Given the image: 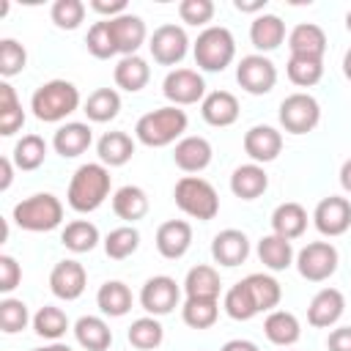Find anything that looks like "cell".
<instances>
[{
	"label": "cell",
	"mask_w": 351,
	"mask_h": 351,
	"mask_svg": "<svg viewBox=\"0 0 351 351\" xmlns=\"http://www.w3.org/2000/svg\"><path fill=\"white\" fill-rule=\"evenodd\" d=\"M110 184H112V176L110 170L101 165V162H88V165H80L69 181V192H66V200L74 211L80 214H88V211H96L107 195H110Z\"/></svg>",
	"instance_id": "obj_1"
},
{
	"label": "cell",
	"mask_w": 351,
	"mask_h": 351,
	"mask_svg": "<svg viewBox=\"0 0 351 351\" xmlns=\"http://www.w3.org/2000/svg\"><path fill=\"white\" fill-rule=\"evenodd\" d=\"M186 123H189L186 112L181 107L167 104V107H159V110H151V112L140 115V121L134 126V134L148 148H165V145L176 143L178 137H184Z\"/></svg>",
	"instance_id": "obj_2"
},
{
	"label": "cell",
	"mask_w": 351,
	"mask_h": 351,
	"mask_svg": "<svg viewBox=\"0 0 351 351\" xmlns=\"http://www.w3.org/2000/svg\"><path fill=\"white\" fill-rule=\"evenodd\" d=\"M80 107V90L69 80H49L30 96V110L44 123H58Z\"/></svg>",
	"instance_id": "obj_3"
},
{
	"label": "cell",
	"mask_w": 351,
	"mask_h": 351,
	"mask_svg": "<svg viewBox=\"0 0 351 351\" xmlns=\"http://www.w3.org/2000/svg\"><path fill=\"white\" fill-rule=\"evenodd\" d=\"M11 219L30 233H47L55 230L63 222V203L52 192H36L25 200H19L11 211Z\"/></svg>",
	"instance_id": "obj_4"
},
{
	"label": "cell",
	"mask_w": 351,
	"mask_h": 351,
	"mask_svg": "<svg viewBox=\"0 0 351 351\" xmlns=\"http://www.w3.org/2000/svg\"><path fill=\"white\" fill-rule=\"evenodd\" d=\"M173 197H176V206L192 217V219H200V222H208L217 217L219 211V195L217 189L200 178V176H184L178 178L176 189H173Z\"/></svg>",
	"instance_id": "obj_5"
},
{
	"label": "cell",
	"mask_w": 351,
	"mask_h": 351,
	"mask_svg": "<svg viewBox=\"0 0 351 351\" xmlns=\"http://www.w3.org/2000/svg\"><path fill=\"white\" fill-rule=\"evenodd\" d=\"M192 52H195V63L203 71H225L236 58V38L228 27L211 25L197 36Z\"/></svg>",
	"instance_id": "obj_6"
},
{
	"label": "cell",
	"mask_w": 351,
	"mask_h": 351,
	"mask_svg": "<svg viewBox=\"0 0 351 351\" xmlns=\"http://www.w3.org/2000/svg\"><path fill=\"white\" fill-rule=\"evenodd\" d=\"M321 121V104L310 93H291L280 104V126L291 134H307Z\"/></svg>",
	"instance_id": "obj_7"
},
{
	"label": "cell",
	"mask_w": 351,
	"mask_h": 351,
	"mask_svg": "<svg viewBox=\"0 0 351 351\" xmlns=\"http://www.w3.org/2000/svg\"><path fill=\"white\" fill-rule=\"evenodd\" d=\"M337 263H340V255H337V247L329 244V241H310L299 250L296 255V269L304 280L310 282H324L329 280L335 271H337Z\"/></svg>",
	"instance_id": "obj_8"
},
{
	"label": "cell",
	"mask_w": 351,
	"mask_h": 351,
	"mask_svg": "<svg viewBox=\"0 0 351 351\" xmlns=\"http://www.w3.org/2000/svg\"><path fill=\"white\" fill-rule=\"evenodd\" d=\"M162 93L173 107L197 104L206 99V80L195 69H173L162 82Z\"/></svg>",
	"instance_id": "obj_9"
},
{
	"label": "cell",
	"mask_w": 351,
	"mask_h": 351,
	"mask_svg": "<svg viewBox=\"0 0 351 351\" xmlns=\"http://www.w3.org/2000/svg\"><path fill=\"white\" fill-rule=\"evenodd\" d=\"M148 49L154 55L156 63L162 66H176L184 60L186 49H189V38H186V30L181 25H159L151 38H148Z\"/></svg>",
	"instance_id": "obj_10"
},
{
	"label": "cell",
	"mask_w": 351,
	"mask_h": 351,
	"mask_svg": "<svg viewBox=\"0 0 351 351\" xmlns=\"http://www.w3.org/2000/svg\"><path fill=\"white\" fill-rule=\"evenodd\" d=\"M236 82L252 93V96H263L274 88L277 82V69L266 55H244L236 66Z\"/></svg>",
	"instance_id": "obj_11"
},
{
	"label": "cell",
	"mask_w": 351,
	"mask_h": 351,
	"mask_svg": "<svg viewBox=\"0 0 351 351\" xmlns=\"http://www.w3.org/2000/svg\"><path fill=\"white\" fill-rule=\"evenodd\" d=\"M181 299V291H178V282L167 274H156V277H148L140 288V304L148 315H167L173 313V307L178 304Z\"/></svg>",
	"instance_id": "obj_12"
},
{
	"label": "cell",
	"mask_w": 351,
	"mask_h": 351,
	"mask_svg": "<svg viewBox=\"0 0 351 351\" xmlns=\"http://www.w3.org/2000/svg\"><path fill=\"white\" fill-rule=\"evenodd\" d=\"M85 285H88L85 266H82L80 261H74V258L58 261V263L52 266V271H49V291H52L58 299H63V302L80 299L82 291H85Z\"/></svg>",
	"instance_id": "obj_13"
},
{
	"label": "cell",
	"mask_w": 351,
	"mask_h": 351,
	"mask_svg": "<svg viewBox=\"0 0 351 351\" xmlns=\"http://www.w3.org/2000/svg\"><path fill=\"white\" fill-rule=\"evenodd\" d=\"M313 222L321 236H343L351 228V203L340 195H329L315 206Z\"/></svg>",
	"instance_id": "obj_14"
},
{
	"label": "cell",
	"mask_w": 351,
	"mask_h": 351,
	"mask_svg": "<svg viewBox=\"0 0 351 351\" xmlns=\"http://www.w3.org/2000/svg\"><path fill=\"white\" fill-rule=\"evenodd\" d=\"M244 151H247V156L255 165L274 162L280 156V151H282V134L274 126L258 123V126L247 129V134H244Z\"/></svg>",
	"instance_id": "obj_15"
},
{
	"label": "cell",
	"mask_w": 351,
	"mask_h": 351,
	"mask_svg": "<svg viewBox=\"0 0 351 351\" xmlns=\"http://www.w3.org/2000/svg\"><path fill=\"white\" fill-rule=\"evenodd\" d=\"M192 247V225L186 219H167L156 228V250L167 261H178Z\"/></svg>",
	"instance_id": "obj_16"
},
{
	"label": "cell",
	"mask_w": 351,
	"mask_h": 351,
	"mask_svg": "<svg viewBox=\"0 0 351 351\" xmlns=\"http://www.w3.org/2000/svg\"><path fill=\"white\" fill-rule=\"evenodd\" d=\"M211 156H214L211 143L206 137H200V134H186L173 148V162L184 173H200V170H206L211 165Z\"/></svg>",
	"instance_id": "obj_17"
},
{
	"label": "cell",
	"mask_w": 351,
	"mask_h": 351,
	"mask_svg": "<svg viewBox=\"0 0 351 351\" xmlns=\"http://www.w3.org/2000/svg\"><path fill=\"white\" fill-rule=\"evenodd\" d=\"M346 310V296L337 291V288H321L313 299H310V307H307V321L310 326L315 329H326V326H335L340 321Z\"/></svg>",
	"instance_id": "obj_18"
},
{
	"label": "cell",
	"mask_w": 351,
	"mask_h": 351,
	"mask_svg": "<svg viewBox=\"0 0 351 351\" xmlns=\"http://www.w3.org/2000/svg\"><path fill=\"white\" fill-rule=\"evenodd\" d=\"M247 255H250V239L244 230L225 228L211 241V258L219 266H239L247 261Z\"/></svg>",
	"instance_id": "obj_19"
},
{
	"label": "cell",
	"mask_w": 351,
	"mask_h": 351,
	"mask_svg": "<svg viewBox=\"0 0 351 351\" xmlns=\"http://www.w3.org/2000/svg\"><path fill=\"white\" fill-rule=\"evenodd\" d=\"M107 22H110V33H112V41H115L118 52L123 58L137 55V49L145 41V22L137 14H129V11L115 16V19H107Z\"/></svg>",
	"instance_id": "obj_20"
},
{
	"label": "cell",
	"mask_w": 351,
	"mask_h": 351,
	"mask_svg": "<svg viewBox=\"0 0 351 351\" xmlns=\"http://www.w3.org/2000/svg\"><path fill=\"white\" fill-rule=\"evenodd\" d=\"M200 115L208 126H230L239 118V99L230 90H211L200 101Z\"/></svg>",
	"instance_id": "obj_21"
},
{
	"label": "cell",
	"mask_w": 351,
	"mask_h": 351,
	"mask_svg": "<svg viewBox=\"0 0 351 351\" xmlns=\"http://www.w3.org/2000/svg\"><path fill=\"white\" fill-rule=\"evenodd\" d=\"M93 143V132L88 123H80V121H71V123H63L55 137H52V148L55 154H60L63 159H74L80 154H85Z\"/></svg>",
	"instance_id": "obj_22"
},
{
	"label": "cell",
	"mask_w": 351,
	"mask_h": 351,
	"mask_svg": "<svg viewBox=\"0 0 351 351\" xmlns=\"http://www.w3.org/2000/svg\"><path fill=\"white\" fill-rule=\"evenodd\" d=\"M288 49L291 55H304V58H321L326 52V33L315 22H299L288 33Z\"/></svg>",
	"instance_id": "obj_23"
},
{
	"label": "cell",
	"mask_w": 351,
	"mask_h": 351,
	"mask_svg": "<svg viewBox=\"0 0 351 351\" xmlns=\"http://www.w3.org/2000/svg\"><path fill=\"white\" fill-rule=\"evenodd\" d=\"M269 186V176L261 165L250 162V165H239L233 173H230V192L241 200H255L266 192Z\"/></svg>",
	"instance_id": "obj_24"
},
{
	"label": "cell",
	"mask_w": 351,
	"mask_h": 351,
	"mask_svg": "<svg viewBox=\"0 0 351 351\" xmlns=\"http://www.w3.org/2000/svg\"><path fill=\"white\" fill-rule=\"evenodd\" d=\"M250 41L261 52H271L285 41V22L277 14H258L250 25Z\"/></svg>",
	"instance_id": "obj_25"
},
{
	"label": "cell",
	"mask_w": 351,
	"mask_h": 351,
	"mask_svg": "<svg viewBox=\"0 0 351 351\" xmlns=\"http://www.w3.org/2000/svg\"><path fill=\"white\" fill-rule=\"evenodd\" d=\"M184 291H186V299H219V291H222L219 271L214 266H208V263L192 266L186 271Z\"/></svg>",
	"instance_id": "obj_26"
},
{
	"label": "cell",
	"mask_w": 351,
	"mask_h": 351,
	"mask_svg": "<svg viewBox=\"0 0 351 351\" xmlns=\"http://www.w3.org/2000/svg\"><path fill=\"white\" fill-rule=\"evenodd\" d=\"M96 154H99V162L104 167H121L132 159L134 140L126 132H104L96 143Z\"/></svg>",
	"instance_id": "obj_27"
},
{
	"label": "cell",
	"mask_w": 351,
	"mask_h": 351,
	"mask_svg": "<svg viewBox=\"0 0 351 351\" xmlns=\"http://www.w3.org/2000/svg\"><path fill=\"white\" fill-rule=\"evenodd\" d=\"M148 195H145V189L143 186H134V184H126V186H121L115 195H112V211H115V217L118 219H123V222H137V219H143L145 214H148Z\"/></svg>",
	"instance_id": "obj_28"
},
{
	"label": "cell",
	"mask_w": 351,
	"mask_h": 351,
	"mask_svg": "<svg viewBox=\"0 0 351 351\" xmlns=\"http://www.w3.org/2000/svg\"><path fill=\"white\" fill-rule=\"evenodd\" d=\"M271 230L288 241L299 239L304 230H307V211L304 206L288 200V203H280L274 211H271Z\"/></svg>",
	"instance_id": "obj_29"
},
{
	"label": "cell",
	"mask_w": 351,
	"mask_h": 351,
	"mask_svg": "<svg viewBox=\"0 0 351 351\" xmlns=\"http://www.w3.org/2000/svg\"><path fill=\"white\" fill-rule=\"evenodd\" d=\"M263 335L269 337V343L274 346H293L299 337H302V326H299V318L288 310H271L263 321Z\"/></svg>",
	"instance_id": "obj_30"
},
{
	"label": "cell",
	"mask_w": 351,
	"mask_h": 351,
	"mask_svg": "<svg viewBox=\"0 0 351 351\" xmlns=\"http://www.w3.org/2000/svg\"><path fill=\"white\" fill-rule=\"evenodd\" d=\"M74 337L85 351H107L112 346V332L104 318L99 315H82L74 324Z\"/></svg>",
	"instance_id": "obj_31"
},
{
	"label": "cell",
	"mask_w": 351,
	"mask_h": 351,
	"mask_svg": "<svg viewBox=\"0 0 351 351\" xmlns=\"http://www.w3.org/2000/svg\"><path fill=\"white\" fill-rule=\"evenodd\" d=\"M112 77H115V85H118V88H123V90H129V93H137V90H143V88L148 85V80H151V66H148V60L140 58V55H126V58L118 60Z\"/></svg>",
	"instance_id": "obj_32"
},
{
	"label": "cell",
	"mask_w": 351,
	"mask_h": 351,
	"mask_svg": "<svg viewBox=\"0 0 351 351\" xmlns=\"http://www.w3.org/2000/svg\"><path fill=\"white\" fill-rule=\"evenodd\" d=\"M96 304L104 315L110 318H121L132 310V291L126 282L121 280H107L101 282V288L96 291Z\"/></svg>",
	"instance_id": "obj_33"
},
{
	"label": "cell",
	"mask_w": 351,
	"mask_h": 351,
	"mask_svg": "<svg viewBox=\"0 0 351 351\" xmlns=\"http://www.w3.org/2000/svg\"><path fill=\"white\" fill-rule=\"evenodd\" d=\"M258 258L266 269L271 271H285L291 263H293V247L288 239L277 236V233H269L258 241Z\"/></svg>",
	"instance_id": "obj_34"
},
{
	"label": "cell",
	"mask_w": 351,
	"mask_h": 351,
	"mask_svg": "<svg viewBox=\"0 0 351 351\" xmlns=\"http://www.w3.org/2000/svg\"><path fill=\"white\" fill-rule=\"evenodd\" d=\"M82 112L88 115V121L93 123H107L112 121L118 112H121V96L115 88H96L88 99H85V107Z\"/></svg>",
	"instance_id": "obj_35"
},
{
	"label": "cell",
	"mask_w": 351,
	"mask_h": 351,
	"mask_svg": "<svg viewBox=\"0 0 351 351\" xmlns=\"http://www.w3.org/2000/svg\"><path fill=\"white\" fill-rule=\"evenodd\" d=\"M25 126V110L16 99V90L8 82H0V134L11 137Z\"/></svg>",
	"instance_id": "obj_36"
},
{
	"label": "cell",
	"mask_w": 351,
	"mask_h": 351,
	"mask_svg": "<svg viewBox=\"0 0 351 351\" xmlns=\"http://www.w3.org/2000/svg\"><path fill=\"white\" fill-rule=\"evenodd\" d=\"M11 159H14V167H19V170H25V173L38 170V167L44 165V159H47V143H44V137H38V134H25L22 140H16Z\"/></svg>",
	"instance_id": "obj_37"
},
{
	"label": "cell",
	"mask_w": 351,
	"mask_h": 351,
	"mask_svg": "<svg viewBox=\"0 0 351 351\" xmlns=\"http://www.w3.org/2000/svg\"><path fill=\"white\" fill-rule=\"evenodd\" d=\"M222 307H225V313H228L233 321H250V318H255V315L261 313L258 304H255V299H252V291H250V285H247L244 280H239L236 285L228 288Z\"/></svg>",
	"instance_id": "obj_38"
},
{
	"label": "cell",
	"mask_w": 351,
	"mask_h": 351,
	"mask_svg": "<svg viewBox=\"0 0 351 351\" xmlns=\"http://www.w3.org/2000/svg\"><path fill=\"white\" fill-rule=\"evenodd\" d=\"M60 241H63L66 250H71L77 255L80 252H90L99 244V228L93 222H88V219H74V222H69L63 228Z\"/></svg>",
	"instance_id": "obj_39"
},
{
	"label": "cell",
	"mask_w": 351,
	"mask_h": 351,
	"mask_svg": "<svg viewBox=\"0 0 351 351\" xmlns=\"http://www.w3.org/2000/svg\"><path fill=\"white\" fill-rule=\"evenodd\" d=\"M244 282L250 285L252 299H255V304H258V310H261V313H266V310L271 313V310L280 304V299H282V288H280V282H277L271 274L255 271V274L244 277Z\"/></svg>",
	"instance_id": "obj_40"
},
{
	"label": "cell",
	"mask_w": 351,
	"mask_h": 351,
	"mask_svg": "<svg viewBox=\"0 0 351 351\" xmlns=\"http://www.w3.org/2000/svg\"><path fill=\"white\" fill-rule=\"evenodd\" d=\"M33 329H36L38 337H47V340L58 343L69 329V315L55 304H44L33 315Z\"/></svg>",
	"instance_id": "obj_41"
},
{
	"label": "cell",
	"mask_w": 351,
	"mask_h": 351,
	"mask_svg": "<svg viewBox=\"0 0 351 351\" xmlns=\"http://www.w3.org/2000/svg\"><path fill=\"white\" fill-rule=\"evenodd\" d=\"M288 80L299 88H313L324 77V60L321 58H304V55H291L288 58Z\"/></svg>",
	"instance_id": "obj_42"
},
{
	"label": "cell",
	"mask_w": 351,
	"mask_h": 351,
	"mask_svg": "<svg viewBox=\"0 0 351 351\" xmlns=\"http://www.w3.org/2000/svg\"><path fill=\"white\" fill-rule=\"evenodd\" d=\"M140 247V233L134 225H121V228H112L107 236H104V252L107 258L112 261H123L129 255H134Z\"/></svg>",
	"instance_id": "obj_43"
},
{
	"label": "cell",
	"mask_w": 351,
	"mask_h": 351,
	"mask_svg": "<svg viewBox=\"0 0 351 351\" xmlns=\"http://www.w3.org/2000/svg\"><path fill=\"white\" fill-rule=\"evenodd\" d=\"M181 318L192 329H208L219 318V299H186L181 307Z\"/></svg>",
	"instance_id": "obj_44"
},
{
	"label": "cell",
	"mask_w": 351,
	"mask_h": 351,
	"mask_svg": "<svg viewBox=\"0 0 351 351\" xmlns=\"http://www.w3.org/2000/svg\"><path fill=\"white\" fill-rule=\"evenodd\" d=\"M126 337H129V343H132L134 348H140V351H154L156 346H162L165 329H162V324H159L154 315H143V318L132 321Z\"/></svg>",
	"instance_id": "obj_45"
},
{
	"label": "cell",
	"mask_w": 351,
	"mask_h": 351,
	"mask_svg": "<svg viewBox=\"0 0 351 351\" xmlns=\"http://www.w3.org/2000/svg\"><path fill=\"white\" fill-rule=\"evenodd\" d=\"M85 47H88V52H90L93 58H99V60H107V58L118 55V47H115V41H112V33H110V22H107V19L90 25L88 36H85Z\"/></svg>",
	"instance_id": "obj_46"
},
{
	"label": "cell",
	"mask_w": 351,
	"mask_h": 351,
	"mask_svg": "<svg viewBox=\"0 0 351 351\" xmlns=\"http://www.w3.org/2000/svg\"><path fill=\"white\" fill-rule=\"evenodd\" d=\"M27 324H30L27 304H25L22 299L5 296V299L0 302V329H3L5 335H16V332H22Z\"/></svg>",
	"instance_id": "obj_47"
},
{
	"label": "cell",
	"mask_w": 351,
	"mask_h": 351,
	"mask_svg": "<svg viewBox=\"0 0 351 351\" xmlns=\"http://www.w3.org/2000/svg\"><path fill=\"white\" fill-rule=\"evenodd\" d=\"M49 16L60 30H77L85 19V3L82 0H55L49 8Z\"/></svg>",
	"instance_id": "obj_48"
},
{
	"label": "cell",
	"mask_w": 351,
	"mask_h": 351,
	"mask_svg": "<svg viewBox=\"0 0 351 351\" xmlns=\"http://www.w3.org/2000/svg\"><path fill=\"white\" fill-rule=\"evenodd\" d=\"M27 63V52L16 38H3L0 41V74L8 80L14 74H19Z\"/></svg>",
	"instance_id": "obj_49"
},
{
	"label": "cell",
	"mask_w": 351,
	"mask_h": 351,
	"mask_svg": "<svg viewBox=\"0 0 351 351\" xmlns=\"http://www.w3.org/2000/svg\"><path fill=\"white\" fill-rule=\"evenodd\" d=\"M178 16H181V22L195 25V27L208 25L211 16H214V3L211 0H181L178 3Z\"/></svg>",
	"instance_id": "obj_50"
},
{
	"label": "cell",
	"mask_w": 351,
	"mask_h": 351,
	"mask_svg": "<svg viewBox=\"0 0 351 351\" xmlns=\"http://www.w3.org/2000/svg\"><path fill=\"white\" fill-rule=\"evenodd\" d=\"M22 280V266L11 255H0V291L11 293Z\"/></svg>",
	"instance_id": "obj_51"
},
{
	"label": "cell",
	"mask_w": 351,
	"mask_h": 351,
	"mask_svg": "<svg viewBox=\"0 0 351 351\" xmlns=\"http://www.w3.org/2000/svg\"><path fill=\"white\" fill-rule=\"evenodd\" d=\"M90 8L107 19H115V16L126 14V0H90Z\"/></svg>",
	"instance_id": "obj_52"
},
{
	"label": "cell",
	"mask_w": 351,
	"mask_h": 351,
	"mask_svg": "<svg viewBox=\"0 0 351 351\" xmlns=\"http://www.w3.org/2000/svg\"><path fill=\"white\" fill-rule=\"evenodd\" d=\"M329 351H351V326H337L326 337Z\"/></svg>",
	"instance_id": "obj_53"
},
{
	"label": "cell",
	"mask_w": 351,
	"mask_h": 351,
	"mask_svg": "<svg viewBox=\"0 0 351 351\" xmlns=\"http://www.w3.org/2000/svg\"><path fill=\"white\" fill-rule=\"evenodd\" d=\"M11 181H14V159L3 156V159H0V189L5 192V189L11 186Z\"/></svg>",
	"instance_id": "obj_54"
},
{
	"label": "cell",
	"mask_w": 351,
	"mask_h": 351,
	"mask_svg": "<svg viewBox=\"0 0 351 351\" xmlns=\"http://www.w3.org/2000/svg\"><path fill=\"white\" fill-rule=\"evenodd\" d=\"M233 5L241 14H255V11H263L266 8V0H233Z\"/></svg>",
	"instance_id": "obj_55"
},
{
	"label": "cell",
	"mask_w": 351,
	"mask_h": 351,
	"mask_svg": "<svg viewBox=\"0 0 351 351\" xmlns=\"http://www.w3.org/2000/svg\"><path fill=\"white\" fill-rule=\"evenodd\" d=\"M219 351H258V346H255L252 340H241V337H236V340H228Z\"/></svg>",
	"instance_id": "obj_56"
},
{
	"label": "cell",
	"mask_w": 351,
	"mask_h": 351,
	"mask_svg": "<svg viewBox=\"0 0 351 351\" xmlns=\"http://www.w3.org/2000/svg\"><path fill=\"white\" fill-rule=\"evenodd\" d=\"M340 186L351 195V159H346L343 167H340Z\"/></svg>",
	"instance_id": "obj_57"
},
{
	"label": "cell",
	"mask_w": 351,
	"mask_h": 351,
	"mask_svg": "<svg viewBox=\"0 0 351 351\" xmlns=\"http://www.w3.org/2000/svg\"><path fill=\"white\" fill-rule=\"evenodd\" d=\"M343 74H346V80L351 82V47H348L346 55H343Z\"/></svg>",
	"instance_id": "obj_58"
},
{
	"label": "cell",
	"mask_w": 351,
	"mask_h": 351,
	"mask_svg": "<svg viewBox=\"0 0 351 351\" xmlns=\"http://www.w3.org/2000/svg\"><path fill=\"white\" fill-rule=\"evenodd\" d=\"M44 351H71V348H69L66 343H52V346H47Z\"/></svg>",
	"instance_id": "obj_59"
},
{
	"label": "cell",
	"mask_w": 351,
	"mask_h": 351,
	"mask_svg": "<svg viewBox=\"0 0 351 351\" xmlns=\"http://www.w3.org/2000/svg\"><path fill=\"white\" fill-rule=\"evenodd\" d=\"M346 27H348V33H351V11L346 14Z\"/></svg>",
	"instance_id": "obj_60"
},
{
	"label": "cell",
	"mask_w": 351,
	"mask_h": 351,
	"mask_svg": "<svg viewBox=\"0 0 351 351\" xmlns=\"http://www.w3.org/2000/svg\"><path fill=\"white\" fill-rule=\"evenodd\" d=\"M33 351H44V348H33Z\"/></svg>",
	"instance_id": "obj_61"
}]
</instances>
